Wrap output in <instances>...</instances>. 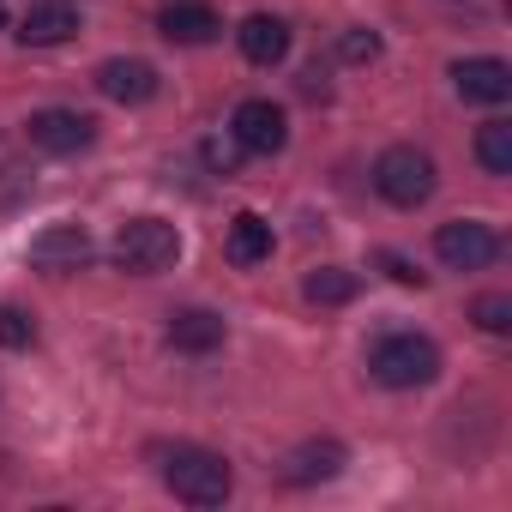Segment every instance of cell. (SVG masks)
Instances as JSON below:
<instances>
[{
    "label": "cell",
    "mask_w": 512,
    "mask_h": 512,
    "mask_svg": "<svg viewBox=\"0 0 512 512\" xmlns=\"http://www.w3.org/2000/svg\"><path fill=\"white\" fill-rule=\"evenodd\" d=\"M163 482L187 506H223L229 488H235V470L217 452H205V446H169L163 452Z\"/></svg>",
    "instance_id": "1"
},
{
    "label": "cell",
    "mask_w": 512,
    "mask_h": 512,
    "mask_svg": "<svg viewBox=\"0 0 512 512\" xmlns=\"http://www.w3.org/2000/svg\"><path fill=\"white\" fill-rule=\"evenodd\" d=\"M368 374H374L380 386H392V392H416V386H428V380L440 374V350H434V338L392 332V338H380V344L368 350Z\"/></svg>",
    "instance_id": "2"
},
{
    "label": "cell",
    "mask_w": 512,
    "mask_h": 512,
    "mask_svg": "<svg viewBox=\"0 0 512 512\" xmlns=\"http://www.w3.org/2000/svg\"><path fill=\"white\" fill-rule=\"evenodd\" d=\"M181 260V229L163 223V217H127L121 235H115V266L133 272V278H157Z\"/></svg>",
    "instance_id": "3"
},
{
    "label": "cell",
    "mask_w": 512,
    "mask_h": 512,
    "mask_svg": "<svg viewBox=\"0 0 512 512\" xmlns=\"http://www.w3.org/2000/svg\"><path fill=\"white\" fill-rule=\"evenodd\" d=\"M374 187H380V199H392V205H422V199L434 193V157L416 151V145H392V151H380V163H374Z\"/></svg>",
    "instance_id": "4"
},
{
    "label": "cell",
    "mask_w": 512,
    "mask_h": 512,
    "mask_svg": "<svg viewBox=\"0 0 512 512\" xmlns=\"http://www.w3.org/2000/svg\"><path fill=\"white\" fill-rule=\"evenodd\" d=\"M434 253H440L452 272H482V266L500 260V235H494L488 223L458 217V223H440V229H434Z\"/></svg>",
    "instance_id": "5"
},
{
    "label": "cell",
    "mask_w": 512,
    "mask_h": 512,
    "mask_svg": "<svg viewBox=\"0 0 512 512\" xmlns=\"http://www.w3.org/2000/svg\"><path fill=\"white\" fill-rule=\"evenodd\" d=\"M229 127H235V145L241 151H260V157H272V151L290 145V121H284V109L272 97H247Z\"/></svg>",
    "instance_id": "6"
},
{
    "label": "cell",
    "mask_w": 512,
    "mask_h": 512,
    "mask_svg": "<svg viewBox=\"0 0 512 512\" xmlns=\"http://www.w3.org/2000/svg\"><path fill=\"white\" fill-rule=\"evenodd\" d=\"M91 139H97V121L79 115V109H37V115H31V145H43V151H55V157L85 151Z\"/></svg>",
    "instance_id": "7"
},
{
    "label": "cell",
    "mask_w": 512,
    "mask_h": 512,
    "mask_svg": "<svg viewBox=\"0 0 512 512\" xmlns=\"http://www.w3.org/2000/svg\"><path fill=\"white\" fill-rule=\"evenodd\" d=\"M97 91L109 103H151L157 97V67L151 61H133V55H115L97 67Z\"/></svg>",
    "instance_id": "8"
},
{
    "label": "cell",
    "mask_w": 512,
    "mask_h": 512,
    "mask_svg": "<svg viewBox=\"0 0 512 512\" xmlns=\"http://www.w3.org/2000/svg\"><path fill=\"white\" fill-rule=\"evenodd\" d=\"M452 85H458L464 103H506L512 97V67L494 61V55H470V61L452 67Z\"/></svg>",
    "instance_id": "9"
},
{
    "label": "cell",
    "mask_w": 512,
    "mask_h": 512,
    "mask_svg": "<svg viewBox=\"0 0 512 512\" xmlns=\"http://www.w3.org/2000/svg\"><path fill=\"white\" fill-rule=\"evenodd\" d=\"M31 260H37L43 272H79V266L91 260L85 223H55V229H43V235L31 241Z\"/></svg>",
    "instance_id": "10"
},
{
    "label": "cell",
    "mask_w": 512,
    "mask_h": 512,
    "mask_svg": "<svg viewBox=\"0 0 512 512\" xmlns=\"http://www.w3.org/2000/svg\"><path fill=\"white\" fill-rule=\"evenodd\" d=\"M235 43H241V55H247L253 67H278V61L290 55V25L272 19V13H253V19H241Z\"/></svg>",
    "instance_id": "11"
},
{
    "label": "cell",
    "mask_w": 512,
    "mask_h": 512,
    "mask_svg": "<svg viewBox=\"0 0 512 512\" xmlns=\"http://www.w3.org/2000/svg\"><path fill=\"white\" fill-rule=\"evenodd\" d=\"M73 31H79V13L67 7V0H37V7L25 13V25H19V43L25 49H55Z\"/></svg>",
    "instance_id": "12"
},
{
    "label": "cell",
    "mask_w": 512,
    "mask_h": 512,
    "mask_svg": "<svg viewBox=\"0 0 512 512\" xmlns=\"http://www.w3.org/2000/svg\"><path fill=\"white\" fill-rule=\"evenodd\" d=\"M157 31H163L169 43H211V37L223 31V19L205 7V0H175V7H163Z\"/></svg>",
    "instance_id": "13"
},
{
    "label": "cell",
    "mask_w": 512,
    "mask_h": 512,
    "mask_svg": "<svg viewBox=\"0 0 512 512\" xmlns=\"http://www.w3.org/2000/svg\"><path fill=\"white\" fill-rule=\"evenodd\" d=\"M223 253H229L235 266H260V260H272V223H266L260 211H241V217L229 223Z\"/></svg>",
    "instance_id": "14"
},
{
    "label": "cell",
    "mask_w": 512,
    "mask_h": 512,
    "mask_svg": "<svg viewBox=\"0 0 512 512\" xmlns=\"http://www.w3.org/2000/svg\"><path fill=\"white\" fill-rule=\"evenodd\" d=\"M169 344L187 350V356H205L223 344V320L205 314V308H187V314H169Z\"/></svg>",
    "instance_id": "15"
},
{
    "label": "cell",
    "mask_w": 512,
    "mask_h": 512,
    "mask_svg": "<svg viewBox=\"0 0 512 512\" xmlns=\"http://www.w3.org/2000/svg\"><path fill=\"white\" fill-rule=\"evenodd\" d=\"M344 470V446L338 440H308V446H296V458H290V482H332Z\"/></svg>",
    "instance_id": "16"
},
{
    "label": "cell",
    "mask_w": 512,
    "mask_h": 512,
    "mask_svg": "<svg viewBox=\"0 0 512 512\" xmlns=\"http://www.w3.org/2000/svg\"><path fill=\"white\" fill-rule=\"evenodd\" d=\"M476 163L488 175H512V121H482L476 127Z\"/></svg>",
    "instance_id": "17"
},
{
    "label": "cell",
    "mask_w": 512,
    "mask_h": 512,
    "mask_svg": "<svg viewBox=\"0 0 512 512\" xmlns=\"http://www.w3.org/2000/svg\"><path fill=\"white\" fill-rule=\"evenodd\" d=\"M302 296H308V302H320V308H338V302H350V296H356V272H344V266H320V272H308Z\"/></svg>",
    "instance_id": "18"
},
{
    "label": "cell",
    "mask_w": 512,
    "mask_h": 512,
    "mask_svg": "<svg viewBox=\"0 0 512 512\" xmlns=\"http://www.w3.org/2000/svg\"><path fill=\"white\" fill-rule=\"evenodd\" d=\"M470 320L482 326V332H512V296H476V308H470Z\"/></svg>",
    "instance_id": "19"
},
{
    "label": "cell",
    "mask_w": 512,
    "mask_h": 512,
    "mask_svg": "<svg viewBox=\"0 0 512 512\" xmlns=\"http://www.w3.org/2000/svg\"><path fill=\"white\" fill-rule=\"evenodd\" d=\"M37 338V326L19 314V308H7V302H0V344H7V350H25Z\"/></svg>",
    "instance_id": "20"
},
{
    "label": "cell",
    "mask_w": 512,
    "mask_h": 512,
    "mask_svg": "<svg viewBox=\"0 0 512 512\" xmlns=\"http://www.w3.org/2000/svg\"><path fill=\"white\" fill-rule=\"evenodd\" d=\"M338 55H344V61H356V67H362V61H374V55H380V37H374V31H362V25H356V31H344V37H338Z\"/></svg>",
    "instance_id": "21"
},
{
    "label": "cell",
    "mask_w": 512,
    "mask_h": 512,
    "mask_svg": "<svg viewBox=\"0 0 512 512\" xmlns=\"http://www.w3.org/2000/svg\"><path fill=\"white\" fill-rule=\"evenodd\" d=\"M380 266H386V278H392V284H416V290H422V272L404 260V253H380Z\"/></svg>",
    "instance_id": "22"
},
{
    "label": "cell",
    "mask_w": 512,
    "mask_h": 512,
    "mask_svg": "<svg viewBox=\"0 0 512 512\" xmlns=\"http://www.w3.org/2000/svg\"><path fill=\"white\" fill-rule=\"evenodd\" d=\"M0 25H7V0H0Z\"/></svg>",
    "instance_id": "23"
}]
</instances>
